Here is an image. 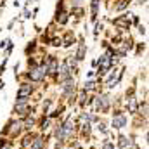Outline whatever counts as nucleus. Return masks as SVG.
<instances>
[{
    "label": "nucleus",
    "instance_id": "obj_1",
    "mask_svg": "<svg viewBox=\"0 0 149 149\" xmlns=\"http://www.w3.org/2000/svg\"><path fill=\"white\" fill-rule=\"evenodd\" d=\"M113 54H104V56H101V59H99V73H104L106 70H109L113 66Z\"/></svg>",
    "mask_w": 149,
    "mask_h": 149
},
{
    "label": "nucleus",
    "instance_id": "obj_2",
    "mask_svg": "<svg viewBox=\"0 0 149 149\" xmlns=\"http://www.w3.org/2000/svg\"><path fill=\"white\" fill-rule=\"evenodd\" d=\"M45 74H47V68H45V64H43V66H40V68H33V70L30 71V78H31L33 81H42Z\"/></svg>",
    "mask_w": 149,
    "mask_h": 149
},
{
    "label": "nucleus",
    "instance_id": "obj_3",
    "mask_svg": "<svg viewBox=\"0 0 149 149\" xmlns=\"http://www.w3.org/2000/svg\"><path fill=\"white\" fill-rule=\"evenodd\" d=\"M30 95H31V85H28V83L21 85V88L17 90V101L19 102H24L26 97H30Z\"/></svg>",
    "mask_w": 149,
    "mask_h": 149
},
{
    "label": "nucleus",
    "instance_id": "obj_4",
    "mask_svg": "<svg viewBox=\"0 0 149 149\" xmlns=\"http://www.w3.org/2000/svg\"><path fill=\"white\" fill-rule=\"evenodd\" d=\"M127 125V118L123 116V114H116L114 118H113V127L114 128H123Z\"/></svg>",
    "mask_w": 149,
    "mask_h": 149
},
{
    "label": "nucleus",
    "instance_id": "obj_5",
    "mask_svg": "<svg viewBox=\"0 0 149 149\" xmlns=\"http://www.w3.org/2000/svg\"><path fill=\"white\" fill-rule=\"evenodd\" d=\"M45 68H47V73H56V71H57V61H56V57H54V56H50V57H49V61H47Z\"/></svg>",
    "mask_w": 149,
    "mask_h": 149
},
{
    "label": "nucleus",
    "instance_id": "obj_6",
    "mask_svg": "<svg viewBox=\"0 0 149 149\" xmlns=\"http://www.w3.org/2000/svg\"><path fill=\"white\" fill-rule=\"evenodd\" d=\"M109 108V97L108 95H102L97 99V109H102V111H108Z\"/></svg>",
    "mask_w": 149,
    "mask_h": 149
},
{
    "label": "nucleus",
    "instance_id": "obj_7",
    "mask_svg": "<svg viewBox=\"0 0 149 149\" xmlns=\"http://www.w3.org/2000/svg\"><path fill=\"white\" fill-rule=\"evenodd\" d=\"M61 78L63 80H68V78H71V70H70V66L64 63V64H61Z\"/></svg>",
    "mask_w": 149,
    "mask_h": 149
},
{
    "label": "nucleus",
    "instance_id": "obj_8",
    "mask_svg": "<svg viewBox=\"0 0 149 149\" xmlns=\"http://www.w3.org/2000/svg\"><path fill=\"white\" fill-rule=\"evenodd\" d=\"M71 88H74V81H73V78H68V80L64 81V85H63V90H64L66 94H70Z\"/></svg>",
    "mask_w": 149,
    "mask_h": 149
},
{
    "label": "nucleus",
    "instance_id": "obj_9",
    "mask_svg": "<svg viewBox=\"0 0 149 149\" xmlns=\"http://www.w3.org/2000/svg\"><path fill=\"white\" fill-rule=\"evenodd\" d=\"M116 26H123V28H128L130 26V21H128V17H123V19H114L113 21Z\"/></svg>",
    "mask_w": 149,
    "mask_h": 149
},
{
    "label": "nucleus",
    "instance_id": "obj_10",
    "mask_svg": "<svg viewBox=\"0 0 149 149\" xmlns=\"http://www.w3.org/2000/svg\"><path fill=\"white\" fill-rule=\"evenodd\" d=\"M118 146H120L121 149H127V148H130V141H128L127 137H123V135H121V137L118 139Z\"/></svg>",
    "mask_w": 149,
    "mask_h": 149
},
{
    "label": "nucleus",
    "instance_id": "obj_11",
    "mask_svg": "<svg viewBox=\"0 0 149 149\" xmlns=\"http://www.w3.org/2000/svg\"><path fill=\"white\" fill-rule=\"evenodd\" d=\"M97 9H99V0H92V19H95Z\"/></svg>",
    "mask_w": 149,
    "mask_h": 149
},
{
    "label": "nucleus",
    "instance_id": "obj_12",
    "mask_svg": "<svg viewBox=\"0 0 149 149\" xmlns=\"http://www.w3.org/2000/svg\"><path fill=\"white\" fill-rule=\"evenodd\" d=\"M83 56H85V45L81 43L80 49H78V52H76V59H83Z\"/></svg>",
    "mask_w": 149,
    "mask_h": 149
},
{
    "label": "nucleus",
    "instance_id": "obj_13",
    "mask_svg": "<svg viewBox=\"0 0 149 149\" xmlns=\"http://www.w3.org/2000/svg\"><path fill=\"white\" fill-rule=\"evenodd\" d=\"M128 109H130V113H135V109H137V108H135V99H134V97L128 99Z\"/></svg>",
    "mask_w": 149,
    "mask_h": 149
},
{
    "label": "nucleus",
    "instance_id": "obj_14",
    "mask_svg": "<svg viewBox=\"0 0 149 149\" xmlns=\"http://www.w3.org/2000/svg\"><path fill=\"white\" fill-rule=\"evenodd\" d=\"M127 5H128V2H127V0H120V3L116 5V10H123Z\"/></svg>",
    "mask_w": 149,
    "mask_h": 149
},
{
    "label": "nucleus",
    "instance_id": "obj_15",
    "mask_svg": "<svg viewBox=\"0 0 149 149\" xmlns=\"http://www.w3.org/2000/svg\"><path fill=\"white\" fill-rule=\"evenodd\" d=\"M42 146H43V142H42V139L38 137L37 141H35V146H33V148H31V149H40V148H42Z\"/></svg>",
    "mask_w": 149,
    "mask_h": 149
},
{
    "label": "nucleus",
    "instance_id": "obj_16",
    "mask_svg": "<svg viewBox=\"0 0 149 149\" xmlns=\"http://www.w3.org/2000/svg\"><path fill=\"white\" fill-rule=\"evenodd\" d=\"M94 87H95V81H87L85 83V90H92Z\"/></svg>",
    "mask_w": 149,
    "mask_h": 149
},
{
    "label": "nucleus",
    "instance_id": "obj_17",
    "mask_svg": "<svg viewBox=\"0 0 149 149\" xmlns=\"http://www.w3.org/2000/svg\"><path fill=\"white\" fill-rule=\"evenodd\" d=\"M33 127V118H28L26 120V128H31Z\"/></svg>",
    "mask_w": 149,
    "mask_h": 149
},
{
    "label": "nucleus",
    "instance_id": "obj_18",
    "mask_svg": "<svg viewBox=\"0 0 149 149\" xmlns=\"http://www.w3.org/2000/svg\"><path fill=\"white\" fill-rule=\"evenodd\" d=\"M52 42H54V45H56V47H57V45H61V38H54Z\"/></svg>",
    "mask_w": 149,
    "mask_h": 149
},
{
    "label": "nucleus",
    "instance_id": "obj_19",
    "mask_svg": "<svg viewBox=\"0 0 149 149\" xmlns=\"http://www.w3.org/2000/svg\"><path fill=\"white\" fill-rule=\"evenodd\" d=\"M139 31H141V33L144 35V33H146V28H144V26H139Z\"/></svg>",
    "mask_w": 149,
    "mask_h": 149
},
{
    "label": "nucleus",
    "instance_id": "obj_20",
    "mask_svg": "<svg viewBox=\"0 0 149 149\" xmlns=\"http://www.w3.org/2000/svg\"><path fill=\"white\" fill-rule=\"evenodd\" d=\"M2 149H10V144H5V146H3Z\"/></svg>",
    "mask_w": 149,
    "mask_h": 149
},
{
    "label": "nucleus",
    "instance_id": "obj_21",
    "mask_svg": "<svg viewBox=\"0 0 149 149\" xmlns=\"http://www.w3.org/2000/svg\"><path fill=\"white\" fill-rule=\"evenodd\" d=\"M137 3H146V0H139V2H137Z\"/></svg>",
    "mask_w": 149,
    "mask_h": 149
},
{
    "label": "nucleus",
    "instance_id": "obj_22",
    "mask_svg": "<svg viewBox=\"0 0 149 149\" xmlns=\"http://www.w3.org/2000/svg\"><path fill=\"white\" fill-rule=\"evenodd\" d=\"M73 2H74V3H78V2H81V0H73Z\"/></svg>",
    "mask_w": 149,
    "mask_h": 149
}]
</instances>
